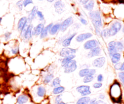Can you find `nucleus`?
<instances>
[{"label": "nucleus", "instance_id": "1", "mask_svg": "<svg viewBox=\"0 0 124 104\" xmlns=\"http://www.w3.org/2000/svg\"><path fill=\"white\" fill-rule=\"evenodd\" d=\"M89 18L92 21V23L95 28L96 33L101 36V29L102 27V19L99 11H91L89 13Z\"/></svg>", "mask_w": 124, "mask_h": 104}, {"label": "nucleus", "instance_id": "2", "mask_svg": "<svg viewBox=\"0 0 124 104\" xmlns=\"http://www.w3.org/2000/svg\"><path fill=\"white\" fill-rule=\"evenodd\" d=\"M110 97L114 103H120L122 101V90L119 82L116 81L110 87Z\"/></svg>", "mask_w": 124, "mask_h": 104}, {"label": "nucleus", "instance_id": "3", "mask_svg": "<svg viewBox=\"0 0 124 104\" xmlns=\"http://www.w3.org/2000/svg\"><path fill=\"white\" fill-rule=\"evenodd\" d=\"M64 68V72L65 73H71L72 72H75L77 68V62L75 61L74 59L71 60V61L66 64L65 66L63 67Z\"/></svg>", "mask_w": 124, "mask_h": 104}, {"label": "nucleus", "instance_id": "4", "mask_svg": "<svg viewBox=\"0 0 124 104\" xmlns=\"http://www.w3.org/2000/svg\"><path fill=\"white\" fill-rule=\"evenodd\" d=\"M122 29V24L120 22H118V21H115L113 22L110 28L109 29V35L110 36H114L116 35Z\"/></svg>", "mask_w": 124, "mask_h": 104}, {"label": "nucleus", "instance_id": "5", "mask_svg": "<svg viewBox=\"0 0 124 104\" xmlns=\"http://www.w3.org/2000/svg\"><path fill=\"white\" fill-rule=\"evenodd\" d=\"M33 30V25L32 24H29L28 26L26 27V29L21 33V36H23L26 40H29L32 38V32Z\"/></svg>", "mask_w": 124, "mask_h": 104}, {"label": "nucleus", "instance_id": "6", "mask_svg": "<svg viewBox=\"0 0 124 104\" xmlns=\"http://www.w3.org/2000/svg\"><path fill=\"white\" fill-rule=\"evenodd\" d=\"M77 51V49L70 48V47H65L61 50V51L60 52V55L61 57L65 58L66 56H70V55H74L75 53H76Z\"/></svg>", "mask_w": 124, "mask_h": 104}, {"label": "nucleus", "instance_id": "7", "mask_svg": "<svg viewBox=\"0 0 124 104\" xmlns=\"http://www.w3.org/2000/svg\"><path fill=\"white\" fill-rule=\"evenodd\" d=\"M76 90L83 97L87 96L91 93V91H90V87L88 85L78 86L76 88Z\"/></svg>", "mask_w": 124, "mask_h": 104}, {"label": "nucleus", "instance_id": "8", "mask_svg": "<svg viewBox=\"0 0 124 104\" xmlns=\"http://www.w3.org/2000/svg\"><path fill=\"white\" fill-rule=\"evenodd\" d=\"M74 20L72 16H70V17L68 18L67 19L64 20L62 23H61V26H60V30L62 32H64L66 31L70 26H71V25L73 24Z\"/></svg>", "mask_w": 124, "mask_h": 104}, {"label": "nucleus", "instance_id": "9", "mask_svg": "<svg viewBox=\"0 0 124 104\" xmlns=\"http://www.w3.org/2000/svg\"><path fill=\"white\" fill-rule=\"evenodd\" d=\"M27 18L26 17V16H24V17H22L20 19V20L18 21V26L17 28L18 30L20 32H22L26 28L28 25H27Z\"/></svg>", "mask_w": 124, "mask_h": 104}, {"label": "nucleus", "instance_id": "10", "mask_svg": "<svg viewBox=\"0 0 124 104\" xmlns=\"http://www.w3.org/2000/svg\"><path fill=\"white\" fill-rule=\"evenodd\" d=\"M99 42L96 39H91L86 41L83 45V47L85 50H91L92 48L99 46Z\"/></svg>", "mask_w": 124, "mask_h": 104}, {"label": "nucleus", "instance_id": "11", "mask_svg": "<svg viewBox=\"0 0 124 104\" xmlns=\"http://www.w3.org/2000/svg\"><path fill=\"white\" fill-rule=\"evenodd\" d=\"M54 7L55 9V12L58 14H62L65 11V5L63 2L61 0H58L56 1L54 4Z\"/></svg>", "mask_w": 124, "mask_h": 104}, {"label": "nucleus", "instance_id": "12", "mask_svg": "<svg viewBox=\"0 0 124 104\" xmlns=\"http://www.w3.org/2000/svg\"><path fill=\"white\" fill-rule=\"evenodd\" d=\"M96 70L95 69H89V68H83L80 70L78 74H79L80 77H85L88 75H93L94 76L96 74Z\"/></svg>", "mask_w": 124, "mask_h": 104}, {"label": "nucleus", "instance_id": "13", "mask_svg": "<svg viewBox=\"0 0 124 104\" xmlns=\"http://www.w3.org/2000/svg\"><path fill=\"white\" fill-rule=\"evenodd\" d=\"M45 24L43 23H40L36 26L34 28H33L32 32V34L33 36H39V35H41V33H42L43 30L45 29Z\"/></svg>", "mask_w": 124, "mask_h": 104}, {"label": "nucleus", "instance_id": "14", "mask_svg": "<svg viewBox=\"0 0 124 104\" xmlns=\"http://www.w3.org/2000/svg\"><path fill=\"white\" fill-rule=\"evenodd\" d=\"M105 58L101 57L96 58L94 60L93 62V66L96 68H102L105 64Z\"/></svg>", "mask_w": 124, "mask_h": 104}, {"label": "nucleus", "instance_id": "15", "mask_svg": "<svg viewBox=\"0 0 124 104\" xmlns=\"http://www.w3.org/2000/svg\"><path fill=\"white\" fill-rule=\"evenodd\" d=\"M108 50L109 52V55L111 56L114 55L116 53H117L116 48V42L115 41H111L108 45Z\"/></svg>", "mask_w": 124, "mask_h": 104}, {"label": "nucleus", "instance_id": "16", "mask_svg": "<svg viewBox=\"0 0 124 104\" xmlns=\"http://www.w3.org/2000/svg\"><path fill=\"white\" fill-rule=\"evenodd\" d=\"M101 48H100L99 46H97V47L90 50V51L88 52L87 56H88V58H93L94 57V56H97L99 55H101Z\"/></svg>", "mask_w": 124, "mask_h": 104}, {"label": "nucleus", "instance_id": "17", "mask_svg": "<svg viewBox=\"0 0 124 104\" xmlns=\"http://www.w3.org/2000/svg\"><path fill=\"white\" fill-rule=\"evenodd\" d=\"M92 36H93V35L91 33H85L80 34L79 35H78L76 38V39L77 42H82L85 40L91 38Z\"/></svg>", "mask_w": 124, "mask_h": 104}, {"label": "nucleus", "instance_id": "18", "mask_svg": "<svg viewBox=\"0 0 124 104\" xmlns=\"http://www.w3.org/2000/svg\"><path fill=\"white\" fill-rule=\"evenodd\" d=\"M38 11V7L37 6H34L33 9H32L30 13L29 14L28 17H27V22L29 24H31L32 21L34 20L37 15V13Z\"/></svg>", "mask_w": 124, "mask_h": 104}, {"label": "nucleus", "instance_id": "19", "mask_svg": "<svg viewBox=\"0 0 124 104\" xmlns=\"http://www.w3.org/2000/svg\"><path fill=\"white\" fill-rule=\"evenodd\" d=\"M76 35H77L76 33H74L72 35H70L69 37L65 38L63 41H62V46H63L64 47H68L71 45V41L76 36Z\"/></svg>", "mask_w": 124, "mask_h": 104}, {"label": "nucleus", "instance_id": "20", "mask_svg": "<svg viewBox=\"0 0 124 104\" xmlns=\"http://www.w3.org/2000/svg\"><path fill=\"white\" fill-rule=\"evenodd\" d=\"M53 25H54L53 23H51V24H49L47 25L46 27H45L44 30H43L42 33H41V35H40V38L43 39L47 36V35H48V33L49 32V30H51V27H52Z\"/></svg>", "mask_w": 124, "mask_h": 104}, {"label": "nucleus", "instance_id": "21", "mask_svg": "<svg viewBox=\"0 0 124 104\" xmlns=\"http://www.w3.org/2000/svg\"><path fill=\"white\" fill-rule=\"evenodd\" d=\"M60 26L61 24L60 23H57L55 24H54L52 26V27H51V30H49V33L51 35H55V34H57L58 32L60 30Z\"/></svg>", "mask_w": 124, "mask_h": 104}, {"label": "nucleus", "instance_id": "22", "mask_svg": "<svg viewBox=\"0 0 124 104\" xmlns=\"http://www.w3.org/2000/svg\"><path fill=\"white\" fill-rule=\"evenodd\" d=\"M111 62L112 63L114 64H116L119 63V62L120 61V59H121V55H120V53H116L114 55H112L111 56Z\"/></svg>", "mask_w": 124, "mask_h": 104}, {"label": "nucleus", "instance_id": "23", "mask_svg": "<svg viewBox=\"0 0 124 104\" xmlns=\"http://www.w3.org/2000/svg\"><path fill=\"white\" fill-rule=\"evenodd\" d=\"M29 98L25 94H22L17 99V104H24L28 101Z\"/></svg>", "mask_w": 124, "mask_h": 104}, {"label": "nucleus", "instance_id": "24", "mask_svg": "<svg viewBox=\"0 0 124 104\" xmlns=\"http://www.w3.org/2000/svg\"><path fill=\"white\" fill-rule=\"evenodd\" d=\"M76 56L75 55H70V56H66V57L64 58L62 61V66L63 67L67 63H68L70 61H71V60H73L75 58Z\"/></svg>", "mask_w": 124, "mask_h": 104}, {"label": "nucleus", "instance_id": "25", "mask_svg": "<svg viewBox=\"0 0 124 104\" xmlns=\"http://www.w3.org/2000/svg\"><path fill=\"white\" fill-rule=\"evenodd\" d=\"M46 90L45 89V87H42V86H40L38 87L37 91V94L40 98H43L46 94Z\"/></svg>", "mask_w": 124, "mask_h": 104}, {"label": "nucleus", "instance_id": "26", "mask_svg": "<svg viewBox=\"0 0 124 104\" xmlns=\"http://www.w3.org/2000/svg\"><path fill=\"white\" fill-rule=\"evenodd\" d=\"M94 6V0H89V2L86 4L84 5L85 9L90 12L93 10Z\"/></svg>", "mask_w": 124, "mask_h": 104}, {"label": "nucleus", "instance_id": "27", "mask_svg": "<svg viewBox=\"0 0 124 104\" xmlns=\"http://www.w3.org/2000/svg\"><path fill=\"white\" fill-rule=\"evenodd\" d=\"M90 100V98L88 96L82 97V98H80V99L77 100L76 104H87L89 102Z\"/></svg>", "mask_w": 124, "mask_h": 104}, {"label": "nucleus", "instance_id": "28", "mask_svg": "<svg viewBox=\"0 0 124 104\" xmlns=\"http://www.w3.org/2000/svg\"><path fill=\"white\" fill-rule=\"evenodd\" d=\"M64 91H65V87H62V86H59V87H55L52 91V93L54 94L58 95V94H60L61 93H63Z\"/></svg>", "mask_w": 124, "mask_h": 104}, {"label": "nucleus", "instance_id": "29", "mask_svg": "<svg viewBox=\"0 0 124 104\" xmlns=\"http://www.w3.org/2000/svg\"><path fill=\"white\" fill-rule=\"evenodd\" d=\"M53 78H54V74H52V73L47 74V75L45 76V78H44L43 82L45 84H47L50 83Z\"/></svg>", "mask_w": 124, "mask_h": 104}, {"label": "nucleus", "instance_id": "30", "mask_svg": "<svg viewBox=\"0 0 124 104\" xmlns=\"http://www.w3.org/2000/svg\"><path fill=\"white\" fill-rule=\"evenodd\" d=\"M60 84H61V80L59 78H55L52 81V87H59L60 85Z\"/></svg>", "mask_w": 124, "mask_h": 104}, {"label": "nucleus", "instance_id": "31", "mask_svg": "<svg viewBox=\"0 0 124 104\" xmlns=\"http://www.w3.org/2000/svg\"><path fill=\"white\" fill-rule=\"evenodd\" d=\"M94 77L93 75L86 76L83 78V82L84 83H89V82H91L94 80Z\"/></svg>", "mask_w": 124, "mask_h": 104}, {"label": "nucleus", "instance_id": "32", "mask_svg": "<svg viewBox=\"0 0 124 104\" xmlns=\"http://www.w3.org/2000/svg\"><path fill=\"white\" fill-rule=\"evenodd\" d=\"M116 48L117 52H122L123 50L124 49V46L122 42H116Z\"/></svg>", "mask_w": 124, "mask_h": 104}, {"label": "nucleus", "instance_id": "33", "mask_svg": "<svg viewBox=\"0 0 124 104\" xmlns=\"http://www.w3.org/2000/svg\"><path fill=\"white\" fill-rule=\"evenodd\" d=\"M101 36H103L104 38H108L110 36L109 35V29H104L103 30H102L101 32Z\"/></svg>", "mask_w": 124, "mask_h": 104}, {"label": "nucleus", "instance_id": "34", "mask_svg": "<svg viewBox=\"0 0 124 104\" xmlns=\"http://www.w3.org/2000/svg\"><path fill=\"white\" fill-rule=\"evenodd\" d=\"M118 76H119V79H120V82H121L122 84L124 85V71L120 72V73H119V74H118Z\"/></svg>", "mask_w": 124, "mask_h": 104}, {"label": "nucleus", "instance_id": "35", "mask_svg": "<svg viewBox=\"0 0 124 104\" xmlns=\"http://www.w3.org/2000/svg\"><path fill=\"white\" fill-rule=\"evenodd\" d=\"M16 6L18 7V9H20V10H22L23 9L24 7V2L23 0H20L18 1L16 3Z\"/></svg>", "mask_w": 124, "mask_h": 104}, {"label": "nucleus", "instance_id": "36", "mask_svg": "<svg viewBox=\"0 0 124 104\" xmlns=\"http://www.w3.org/2000/svg\"><path fill=\"white\" fill-rule=\"evenodd\" d=\"M62 96L61 94H58L56 96L55 99V104H58L62 102Z\"/></svg>", "mask_w": 124, "mask_h": 104}, {"label": "nucleus", "instance_id": "37", "mask_svg": "<svg viewBox=\"0 0 124 104\" xmlns=\"http://www.w3.org/2000/svg\"><path fill=\"white\" fill-rule=\"evenodd\" d=\"M37 15L38 16V17H39V20H40V21H43L45 20V17H44L43 14V13L41 12V11H39V10H38L37 13Z\"/></svg>", "mask_w": 124, "mask_h": 104}, {"label": "nucleus", "instance_id": "38", "mask_svg": "<svg viewBox=\"0 0 124 104\" xmlns=\"http://www.w3.org/2000/svg\"><path fill=\"white\" fill-rule=\"evenodd\" d=\"M102 87V82H96L93 84V87L96 89H98V88H101Z\"/></svg>", "mask_w": 124, "mask_h": 104}, {"label": "nucleus", "instance_id": "39", "mask_svg": "<svg viewBox=\"0 0 124 104\" xmlns=\"http://www.w3.org/2000/svg\"><path fill=\"white\" fill-rule=\"evenodd\" d=\"M24 7H26L29 5V4H33L32 0H24Z\"/></svg>", "mask_w": 124, "mask_h": 104}, {"label": "nucleus", "instance_id": "40", "mask_svg": "<svg viewBox=\"0 0 124 104\" xmlns=\"http://www.w3.org/2000/svg\"><path fill=\"white\" fill-rule=\"evenodd\" d=\"M11 35H12L11 33L9 32H6L5 33H4V38H5L6 41H8V40H9V39H10V36H11Z\"/></svg>", "mask_w": 124, "mask_h": 104}, {"label": "nucleus", "instance_id": "41", "mask_svg": "<svg viewBox=\"0 0 124 104\" xmlns=\"http://www.w3.org/2000/svg\"><path fill=\"white\" fill-rule=\"evenodd\" d=\"M11 52H12V54H14V55L18 53L19 47H15V48H12V49L11 50Z\"/></svg>", "mask_w": 124, "mask_h": 104}, {"label": "nucleus", "instance_id": "42", "mask_svg": "<svg viewBox=\"0 0 124 104\" xmlns=\"http://www.w3.org/2000/svg\"><path fill=\"white\" fill-rule=\"evenodd\" d=\"M97 80L99 82H102L103 80V76L102 74H100L97 76Z\"/></svg>", "mask_w": 124, "mask_h": 104}, {"label": "nucleus", "instance_id": "43", "mask_svg": "<svg viewBox=\"0 0 124 104\" xmlns=\"http://www.w3.org/2000/svg\"><path fill=\"white\" fill-rule=\"evenodd\" d=\"M80 21L81 23H82V24L85 25V26L88 24V21H87L85 19L83 18H80Z\"/></svg>", "mask_w": 124, "mask_h": 104}, {"label": "nucleus", "instance_id": "44", "mask_svg": "<svg viewBox=\"0 0 124 104\" xmlns=\"http://www.w3.org/2000/svg\"><path fill=\"white\" fill-rule=\"evenodd\" d=\"M121 65H122V64L119 63H119L115 64V65H114V68H115V69L118 70H120V68H121Z\"/></svg>", "mask_w": 124, "mask_h": 104}, {"label": "nucleus", "instance_id": "45", "mask_svg": "<svg viewBox=\"0 0 124 104\" xmlns=\"http://www.w3.org/2000/svg\"><path fill=\"white\" fill-rule=\"evenodd\" d=\"M89 0H79L80 4H83V5H85V4H86L87 3L89 2Z\"/></svg>", "mask_w": 124, "mask_h": 104}, {"label": "nucleus", "instance_id": "46", "mask_svg": "<svg viewBox=\"0 0 124 104\" xmlns=\"http://www.w3.org/2000/svg\"><path fill=\"white\" fill-rule=\"evenodd\" d=\"M96 101H97V100H96V98H94V99H93L89 100V102L87 104H95Z\"/></svg>", "mask_w": 124, "mask_h": 104}, {"label": "nucleus", "instance_id": "47", "mask_svg": "<svg viewBox=\"0 0 124 104\" xmlns=\"http://www.w3.org/2000/svg\"><path fill=\"white\" fill-rule=\"evenodd\" d=\"M95 104H107L106 102H105L104 101H103L102 100H97L95 103Z\"/></svg>", "mask_w": 124, "mask_h": 104}, {"label": "nucleus", "instance_id": "48", "mask_svg": "<svg viewBox=\"0 0 124 104\" xmlns=\"http://www.w3.org/2000/svg\"><path fill=\"white\" fill-rule=\"evenodd\" d=\"M120 71H122V72H123V71H124V62H123L122 64L121 65V68H120Z\"/></svg>", "mask_w": 124, "mask_h": 104}, {"label": "nucleus", "instance_id": "49", "mask_svg": "<svg viewBox=\"0 0 124 104\" xmlns=\"http://www.w3.org/2000/svg\"><path fill=\"white\" fill-rule=\"evenodd\" d=\"M99 98L101 99V100H102V99H105V95L103 94H101L99 95Z\"/></svg>", "mask_w": 124, "mask_h": 104}, {"label": "nucleus", "instance_id": "50", "mask_svg": "<svg viewBox=\"0 0 124 104\" xmlns=\"http://www.w3.org/2000/svg\"><path fill=\"white\" fill-rule=\"evenodd\" d=\"M118 2L120 4H124V0H120V1H118Z\"/></svg>", "mask_w": 124, "mask_h": 104}, {"label": "nucleus", "instance_id": "51", "mask_svg": "<svg viewBox=\"0 0 124 104\" xmlns=\"http://www.w3.org/2000/svg\"><path fill=\"white\" fill-rule=\"evenodd\" d=\"M47 1L49 2V3H52V2H54L55 1V0H46Z\"/></svg>", "mask_w": 124, "mask_h": 104}, {"label": "nucleus", "instance_id": "52", "mask_svg": "<svg viewBox=\"0 0 124 104\" xmlns=\"http://www.w3.org/2000/svg\"><path fill=\"white\" fill-rule=\"evenodd\" d=\"M58 104H65V102H61Z\"/></svg>", "mask_w": 124, "mask_h": 104}, {"label": "nucleus", "instance_id": "53", "mask_svg": "<svg viewBox=\"0 0 124 104\" xmlns=\"http://www.w3.org/2000/svg\"><path fill=\"white\" fill-rule=\"evenodd\" d=\"M1 21H2V18L0 17V24H1Z\"/></svg>", "mask_w": 124, "mask_h": 104}, {"label": "nucleus", "instance_id": "54", "mask_svg": "<svg viewBox=\"0 0 124 104\" xmlns=\"http://www.w3.org/2000/svg\"><path fill=\"white\" fill-rule=\"evenodd\" d=\"M122 32L124 33V27H123V29H122Z\"/></svg>", "mask_w": 124, "mask_h": 104}, {"label": "nucleus", "instance_id": "55", "mask_svg": "<svg viewBox=\"0 0 124 104\" xmlns=\"http://www.w3.org/2000/svg\"><path fill=\"white\" fill-rule=\"evenodd\" d=\"M39 1H42V0H39Z\"/></svg>", "mask_w": 124, "mask_h": 104}]
</instances>
